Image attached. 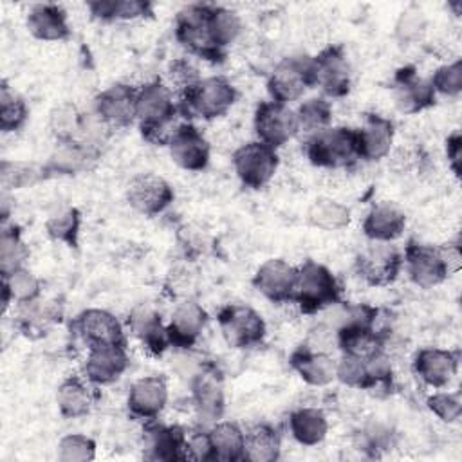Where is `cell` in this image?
<instances>
[{"instance_id":"cell-1","label":"cell","mask_w":462,"mask_h":462,"mask_svg":"<svg viewBox=\"0 0 462 462\" xmlns=\"http://www.w3.org/2000/svg\"><path fill=\"white\" fill-rule=\"evenodd\" d=\"M177 116H180L179 101L175 99L173 90L162 79L155 78L137 87L135 123L141 135L148 143L166 146L168 137L177 126L173 125Z\"/></svg>"},{"instance_id":"cell-2","label":"cell","mask_w":462,"mask_h":462,"mask_svg":"<svg viewBox=\"0 0 462 462\" xmlns=\"http://www.w3.org/2000/svg\"><path fill=\"white\" fill-rule=\"evenodd\" d=\"M341 301V285L336 274L316 260H305L298 265L292 303L305 316L319 314Z\"/></svg>"},{"instance_id":"cell-3","label":"cell","mask_w":462,"mask_h":462,"mask_svg":"<svg viewBox=\"0 0 462 462\" xmlns=\"http://www.w3.org/2000/svg\"><path fill=\"white\" fill-rule=\"evenodd\" d=\"M238 99L236 87L224 76L202 78L195 87L177 97L180 116L213 121L226 116Z\"/></svg>"},{"instance_id":"cell-4","label":"cell","mask_w":462,"mask_h":462,"mask_svg":"<svg viewBox=\"0 0 462 462\" xmlns=\"http://www.w3.org/2000/svg\"><path fill=\"white\" fill-rule=\"evenodd\" d=\"M303 150L316 168L346 170L359 161L356 128L350 126H327L314 132L307 137Z\"/></svg>"},{"instance_id":"cell-5","label":"cell","mask_w":462,"mask_h":462,"mask_svg":"<svg viewBox=\"0 0 462 462\" xmlns=\"http://www.w3.org/2000/svg\"><path fill=\"white\" fill-rule=\"evenodd\" d=\"M208 11L209 4H189L182 7L175 16L173 34L188 54L209 63H220L224 61L226 52L220 51L209 38Z\"/></svg>"},{"instance_id":"cell-6","label":"cell","mask_w":462,"mask_h":462,"mask_svg":"<svg viewBox=\"0 0 462 462\" xmlns=\"http://www.w3.org/2000/svg\"><path fill=\"white\" fill-rule=\"evenodd\" d=\"M314 87L312 81V56L292 54L280 60L267 78V92L271 101L291 105L303 97Z\"/></svg>"},{"instance_id":"cell-7","label":"cell","mask_w":462,"mask_h":462,"mask_svg":"<svg viewBox=\"0 0 462 462\" xmlns=\"http://www.w3.org/2000/svg\"><path fill=\"white\" fill-rule=\"evenodd\" d=\"M218 330L231 348L258 346L267 334L265 319L249 305L227 303L217 312Z\"/></svg>"},{"instance_id":"cell-8","label":"cell","mask_w":462,"mask_h":462,"mask_svg":"<svg viewBox=\"0 0 462 462\" xmlns=\"http://www.w3.org/2000/svg\"><path fill=\"white\" fill-rule=\"evenodd\" d=\"M233 170L238 180L249 189H262L265 188L280 166V155L276 148L262 143V141H249L240 144L231 157Z\"/></svg>"},{"instance_id":"cell-9","label":"cell","mask_w":462,"mask_h":462,"mask_svg":"<svg viewBox=\"0 0 462 462\" xmlns=\"http://www.w3.org/2000/svg\"><path fill=\"white\" fill-rule=\"evenodd\" d=\"M312 81L323 97L339 99L352 88V67L343 45L330 43L312 56Z\"/></svg>"},{"instance_id":"cell-10","label":"cell","mask_w":462,"mask_h":462,"mask_svg":"<svg viewBox=\"0 0 462 462\" xmlns=\"http://www.w3.org/2000/svg\"><path fill=\"white\" fill-rule=\"evenodd\" d=\"M402 271V253L392 242L368 244L356 256V273L370 287L393 283Z\"/></svg>"},{"instance_id":"cell-11","label":"cell","mask_w":462,"mask_h":462,"mask_svg":"<svg viewBox=\"0 0 462 462\" xmlns=\"http://www.w3.org/2000/svg\"><path fill=\"white\" fill-rule=\"evenodd\" d=\"M253 128L256 139L273 146L282 148L300 134L294 108L276 101H260L253 114Z\"/></svg>"},{"instance_id":"cell-12","label":"cell","mask_w":462,"mask_h":462,"mask_svg":"<svg viewBox=\"0 0 462 462\" xmlns=\"http://www.w3.org/2000/svg\"><path fill=\"white\" fill-rule=\"evenodd\" d=\"M191 404L195 413L204 422H217L226 411V392L222 374L215 365H200L191 375Z\"/></svg>"},{"instance_id":"cell-13","label":"cell","mask_w":462,"mask_h":462,"mask_svg":"<svg viewBox=\"0 0 462 462\" xmlns=\"http://www.w3.org/2000/svg\"><path fill=\"white\" fill-rule=\"evenodd\" d=\"M171 161L186 171H204L211 159V146L206 135L191 121L179 123L166 143Z\"/></svg>"},{"instance_id":"cell-14","label":"cell","mask_w":462,"mask_h":462,"mask_svg":"<svg viewBox=\"0 0 462 462\" xmlns=\"http://www.w3.org/2000/svg\"><path fill=\"white\" fill-rule=\"evenodd\" d=\"M175 199L171 184L157 173H137L126 186V202L134 211L144 217L164 213Z\"/></svg>"},{"instance_id":"cell-15","label":"cell","mask_w":462,"mask_h":462,"mask_svg":"<svg viewBox=\"0 0 462 462\" xmlns=\"http://www.w3.org/2000/svg\"><path fill=\"white\" fill-rule=\"evenodd\" d=\"M72 332L87 348L101 345H126L125 327L116 314L106 309H85L70 323Z\"/></svg>"},{"instance_id":"cell-16","label":"cell","mask_w":462,"mask_h":462,"mask_svg":"<svg viewBox=\"0 0 462 462\" xmlns=\"http://www.w3.org/2000/svg\"><path fill=\"white\" fill-rule=\"evenodd\" d=\"M402 269L411 283L420 289H433L448 280V271L442 263L439 247L410 240L402 253Z\"/></svg>"},{"instance_id":"cell-17","label":"cell","mask_w":462,"mask_h":462,"mask_svg":"<svg viewBox=\"0 0 462 462\" xmlns=\"http://www.w3.org/2000/svg\"><path fill=\"white\" fill-rule=\"evenodd\" d=\"M137 88L128 83H114L94 97V114L110 128H128L135 123Z\"/></svg>"},{"instance_id":"cell-18","label":"cell","mask_w":462,"mask_h":462,"mask_svg":"<svg viewBox=\"0 0 462 462\" xmlns=\"http://www.w3.org/2000/svg\"><path fill=\"white\" fill-rule=\"evenodd\" d=\"M298 267L283 258L265 260L253 274V287L271 303H292Z\"/></svg>"},{"instance_id":"cell-19","label":"cell","mask_w":462,"mask_h":462,"mask_svg":"<svg viewBox=\"0 0 462 462\" xmlns=\"http://www.w3.org/2000/svg\"><path fill=\"white\" fill-rule=\"evenodd\" d=\"M460 352L439 346H424L417 350L411 361L413 374L430 388H446L458 372Z\"/></svg>"},{"instance_id":"cell-20","label":"cell","mask_w":462,"mask_h":462,"mask_svg":"<svg viewBox=\"0 0 462 462\" xmlns=\"http://www.w3.org/2000/svg\"><path fill=\"white\" fill-rule=\"evenodd\" d=\"M186 433L179 424H162L157 419L143 422V457L148 460H184Z\"/></svg>"},{"instance_id":"cell-21","label":"cell","mask_w":462,"mask_h":462,"mask_svg":"<svg viewBox=\"0 0 462 462\" xmlns=\"http://www.w3.org/2000/svg\"><path fill=\"white\" fill-rule=\"evenodd\" d=\"M170 390L162 375H144L130 384L126 395L128 413L143 422L155 420L168 404Z\"/></svg>"},{"instance_id":"cell-22","label":"cell","mask_w":462,"mask_h":462,"mask_svg":"<svg viewBox=\"0 0 462 462\" xmlns=\"http://www.w3.org/2000/svg\"><path fill=\"white\" fill-rule=\"evenodd\" d=\"M208 321H209V316L200 303L189 298L180 300L171 310L170 321L166 323L171 348H177V350L191 348L202 336Z\"/></svg>"},{"instance_id":"cell-23","label":"cell","mask_w":462,"mask_h":462,"mask_svg":"<svg viewBox=\"0 0 462 462\" xmlns=\"http://www.w3.org/2000/svg\"><path fill=\"white\" fill-rule=\"evenodd\" d=\"M101 157V148L83 141L56 144L54 152L43 162L45 179L51 177H72L90 171Z\"/></svg>"},{"instance_id":"cell-24","label":"cell","mask_w":462,"mask_h":462,"mask_svg":"<svg viewBox=\"0 0 462 462\" xmlns=\"http://www.w3.org/2000/svg\"><path fill=\"white\" fill-rule=\"evenodd\" d=\"M437 94L430 79L417 74L415 67H401L393 76V101L402 114H419L435 105Z\"/></svg>"},{"instance_id":"cell-25","label":"cell","mask_w":462,"mask_h":462,"mask_svg":"<svg viewBox=\"0 0 462 462\" xmlns=\"http://www.w3.org/2000/svg\"><path fill=\"white\" fill-rule=\"evenodd\" d=\"M359 161L375 162L392 153L395 139V125L392 119L379 114H365L363 125L356 128Z\"/></svg>"},{"instance_id":"cell-26","label":"cell","mask_w":462,"mask_h":462,"mask_svg":"<svg viewBox=\"0 0 462 462\" xmlns=\"http://www.w3.org/2000/svg\"><path fill=\"white\" fill-rule=\"evenodd\" d=\"M130 357L126 345H101L87 348L83 375L96 386L116 383L128 368Z\"/></svg>"},{"instance_id":"cell-27","label":"cell","mask_w":462,"mask_h":462,"mask_svg":"<svg viewBox=\"0 0 462 462\" xmlns=\"http://www.w3.org/2000/svg\"><path fill=\"white\" fill-rule=\"evenodd\" d=\"M130 334L141 343V346L150 356H162L168 348H171L168 339L166 323L161 318V312H157L152 305L141 303L132 309L128 319H126Z\"/></svg>"},{"instance_id":"cell-28","label":"cell","mask_w":462,"mask_h":462,"mask_svg":"<svg viewBox=\"0 0 462 462\" xmlns=\"http://www.w3.org/2000/svg\"><path fill=\"white\" fill-rule=\"evenodd\" d=\"M406 227L404 209L392 200L374 202L363 218V235L374 242H393Z\"/></svg>"},{"instance_id":"cell-29","label":"cell","mask_w":462,"mask_h":462,"mask_svg":"<svg viewBox=\"0 0 462 462\" xmlns=\"http://www.w3.org/2000/svg\"><path fill=\"white\" fill-rule=\"evenodd\" d=\"M388 337L390 330L374 325H348L336 330L337 350L361 359H370L383 352Z\"/></svg>"},{"instance_id":"cell-30","label":"cell","mask_w":462,"mask_h":462,"mask_svg":"<svg viewBox=\"0 0 462 462\" xmlns=\"http://www.w3.org/2000/svg\"><path fill=\"white\" fill-rule=\"evenodd\" d=\"M25 27L40 42H63L70 36L69 16L65 9L52 2L34 4L27 11Z\"/></svg>"},{"instance_id":"cell-31","label":"cell","mask_w":462,"mask_h":462,"mask_svg":"<svg viewBox=\"0 0 462 462\" xmlns=\"http://www.w3.org/2000/svg\"><path fill=\"white\" fill-rule=\"evenodd\" d=\"M61 319V305L56 300H34L16 307L14 327L27 339L43 337Z\"/></svg>"},{"instance_id":"cell-32","label":"cell","mask_w":462,"mask_h":462,"mask_svg":"<svg viewBox=\"0 0 462 462\" xmlns=\"http://www.w3.org/2000/svg\"><path fill=\"white\" fill-rule=\"evenodd\" d=\"M96 399V384H92L85 375H70L63 379L56 390V404L63 419H79L88 415Z\"/></svg>"},{"instance_id":"cell-33","label":"cell","mask_w":462,"mask_h":462,"mask_svg":"<svg viewBox=\"0 0 462 462\" xmlns=\"http://www.w3.org/2000/svg\"><path fill=\"white\" fill-rule=\"evenodd\" d=\"M289 365L309 386L321 388L336 381V359L332 354L312 352L300 345L289 356Z\"/></svg>"},{"instance_id":"cell-34","label":"cell","mask_w":462,"mask_h":462,"mask_svg":"<svg viewBox=\"0 0 462 462\" xmlns=\"http://www.w3.org/2000/svg\"><path fill=\"white\" fill-rule=\"evenodd\" d=\"M287 428L298 444L312 448L325 440L328 433V419L321 408L300 406L289 413Z\"/></svg>"},{"instance_id":"cell-35","label":"cell","mask_w":462,"mask_h":462,"mask_svg":"<svg viewBox=\"0 0 462 462\" xmlns=\"http://www.w3.org/2000/svg\"><path fill=\"white\" fill-rule=\"evenodd\" d=\"M282 453V435L269 422H256L245 430L244 460L276 462Z\"/></svg>"},{"instance_id":"cell-36","label":"cell","mask_w":462,"mask_h":462,"mask_svg":"<svg viewBox=\"0 0 462 462\" xmlns=\"http://www.w3.org/2000/svg\"><path fill=\"white\" fill-rule=\"evenodd\" d=\"M213 460L220 462H240L244 460L245 431L233 420H217L208 430Z\"/></svg>"},{"instance_id":"cell-37","label":"cell","mask_w":462,"mask_h":462,"mask_svg":"<svg viewBox=\"0 0 462 462\" xmlns=\"http://www.w3.org/2000/svg\"><path fill=\"white\" fill-rule=\"evenodd\" d=\"M87 9L99 22H130L153 16V4L148 0H92Z\"/></svg>"},{"instance_id":"cell-38","label":"cell","mask_w":462,"mask_h":462,"mask_svg":"<svg viewBox=\"0 0 462 462\" xmlns=\"http://www.w3.org/2000/svg\"><path fill=\"white\" fill-rule=\"evenodd\" d=\"M42 298V282L27 267L2 276V310Z\"/></svg>"},{"instance_id":"cell-39","label":"cell","mask_w":462,"mask_h":462,"mask_svg":"<svg viewBox=\"0 0 462 462\" xmlns=\"http://www.w3.org/2000/svg\"><path fill=\"white\" fill-rule=\"evenodd\" d=\"M244 23L236 11L224 7V5H213L209 4L208 11V31L211 42L224 52H227V47L238 40L242 34Z\"/></svg>"},{"instance_id":"cell-40","label":"cell","mask_w":462,"mask_h":462,"mask_svg":"<svg viewBox=\"0 0 462 462\" xmlns=\"http://www.w3.org/2000/svg\"><path fill=\"white\" fill-rule=\"evenodd\" d=\"M83 123L85 116L70 101L58 103L49 112V132L58 144L79 141L83 134Z\"/></svg>"},{"instance_id":"cell-41","label":"cell","mask_w":462,"mask_h":462,"mask_svg":"<svg viewBox=\"0 0 462 462\" xmlns=\"http://www.w3.org/2000/svg\"><path fill=\"white\" fill-rule=\"evenodd\" d=\"M307 222L321 231H341L350 224V209L332 197H316L307 209Z\"/></svg>"},{"instance_id":"cell-42","label":"cell","mask_w":462,"mask_h":462,"mask_svg":"<svg viewBox=\"0 0 462 462\" xmlns=\"http://www.w3.org/2000/svg\"><path fill=\"white\" fill-rule=\"evenodd\" d=\"M31 251L16 224H2L0 231V274L7 276L22 267L29 260Z\"/></svg>"},{"instance_id":"cell-43","label":"cell","mask_w":462,"mask_h":462,"mask_svg":"<svg viewBox=\"0 0 462 462\" xmlns=\"http://www.w3.org/2000/svg\"><path fill=\"white\" fill-rule=\"evenodd\" d=\"M45 233L52 242L76 249L79 245V233H81L79 209L74 206H65L51 213L45 220Z\"/></svg>"},{"instance_id":"cell-44","label":"cell","mask_w":462,"mask_h":462,"mask_svg":"<svg viewBox=\"0 0 462 462\" xmlns=\"http://www.w3.org/2000/svg\"><path fill=\"white\" fill-rule=\"evenodd\" d=\"M29 119V106L25 99L4 79L0 83V130L14 134L25 126Z\"/></svg>"},{"instance_id":"cell-45","label":"cell","mask_w":462,"mask_h":462,"mask_svg":"<svg viewBox=\"0 0 462 462\" xmlns=\"http://www.w3.org/2000/svg\"><path fill=\"white\" fill-rule=\"evenodd\" d=\"M40 180H45L43 164L29 162V161H9L4 159L0 162V184L2 191H14L29 188Z\"/></svg>"},{"instance_id":"cell-46","label":"cell","mask_w":462,"mask_h":462,"mask_svg":"<svg viewBox=\"0 0 462 462\" xmlns=\"http://www.w3.org/2000/svg\"><path fill=\"white\" fill-rule=\"evenodd\" d=\"M294 112H296L300 132H305L309 135L330 126L332 123V105L323 96H316L301 101Z\"/></svg>"},{"instance_id":"cell-47","label":"cell","mask_w":462,"mask_h":462,"mask_svg":"<svg viewBox=\"0 0 462 462\" xmlns=\"http://www.w3.org/2000/svg\"><path fill=\"white\" fill-rule=\"evenodd\" d=\"M177 244L186 260L195 262L211 247V236L206 229H202V226L186 222L177 229Z\"/></svg>"},{"instance_id":"cell-48","label":"cell","mask_w":462,"mask_h":462,"mask_svg":"<svg viewBox=\"0 0 462 462\" xmlns=\"http://www.w3.org/2000/svg\"><path fill=\"white\" fill-rule=\"evenodd\" d=\"M336 381L348 388L356 390H370V375L366 359L341 354L339 359H336Z\"/></svg>"},{"instance_id":"cell-49","label":"cell","mask_w":462,"mask_h":462,"mask_svg":"<svg viewBox=\"0 0 462 462\" xmlns=\"http://www.w3.org/2000/svg\"><path fill=\"white\" fill-rule=\"evenodd\" d=\"M96 440L83 433H69L58 442V458L61 462H88L96 458Z\"/></svg>"},{"instance_id":"cell-50","label":"cell","mask_w":462,"mask_h":462,"mask_svg":"<svg viewBox=\"0 0 462 462\" xmlns=\"http://www.w3.org/2000/svg\"><path fill=\"white\" fill-rule=\"evenodd\" d=\"M426 408L442 422L455 424L462 417V395L460 392L437 390L426 399Z\"/></svg>"},{"instance_id":"cell-51","label":"cell","mask_w":462,"mask_h":462,"mask_svg":"<svg viewBox=\"0 0 462 462\" xmlns=\"http://www.w3.org/2000/svg\"><path fill=\"white\" fill-rule=\"evenodd\" d=\"M430 83L435 90V94L446 96V97H457L462 92V60L457 58L453 61H448L435 69V72L430 78Z\"/></svg>"},{"instance_id":"cell-52","label":"cell","mask_w":462,"mask_h":462,"mask_svg":"<svg viewBox=\"0 0 462 462\" xmlns=\"http://www.w3.org/2000/svg\"><path fill=\"white\" fill-rule=\"evenodd\" d=\"M166 76H168L166 85L173 90V94H177V97L182 96L184 92H188L191 87H195L202 79L199 74V69L188 58L173 60L168 65Z\"/></svg>"},{"instance_id":"cell-53","label":"cell","mask_w":462,"mask_h":462,"mask_svg":"<svg viewBox=\"0 0 462 462\" xmlns=\"http://www.w3.org/2000/svg\"><path fill=\"white\" fill-rule=\"evenodd\" d=\"M184 460H197V462L213 460V448H211L208 430H202V428L188 430L186 446H184Z\"/></svg>"},{"instance_id":"cell-54","label":"cell","mask_w":462,"mask_h":462,"mask_svg":"<svg viewBox=\"0 0 462 462\" xmlns=\"http://www.w3.org/2000/svg\"><path fill=\"white\" fill-rule=\"evenodd\" d=\"M301 346L312 350V352H323V354H332L337 348L336 343V330L327 325V323H319L316 327H312L305 337V341L301 343Z\"/></svg>"},{"instance_id":"cell-55","label":"cell","mask_w":462,"mask_h":462,"mask_svg":"<svg viewBox=\"0 0 462 462\" xmlns=\"http://www.w3.org/2000/svg\"><path fill=\"white\" fill-rule=\"evenodd\" d=\"M422 29H424V16H422V11L417 7H410L402 11L395 25V32L402 42L415 40Z\"/></svg>"},{"instance_id":"cell-56","label":"cell","mask_w":462,"mask_h":462,"mask_svg":"<svg viewBox=\"0 0 462 462\" xmlns=\"http://www.w3.org/2000/svg\"><path fill=\"white\" fill-rule=\"evenodd\" d=\"M446 161L455 177H460L462 171V135L458 130L451 132L446 137Z\"/></svg>"},{"instance_id":"cell-57","label":"cell","mask_w":462,"mask_h":462,"mask_svg":"<svg viewBox=\"0 0 462 462\" xmlns=\"http://www.w3.org/2000/svg\"><path fill=\"white\" fill-rule=\"evenodd\" d=\"M439 253H440L442 263L448 271V276H453L462 269V249L457 240L439 245Z\"/></svg>"},{"instance_id":"cell-58","label":"cell","mask_w":462,"mask_h":462,"mask_svg":"<svg viewBox=\"0 0 462 462\" xmlns=\"http://www.w3.org/2000/svg\"><path fill=\"white\" fill-rule=\"evenodd\" d=\"M11 195L7 191H2V224L9 222L11 217Z\"/></svg>"}]
</instances>
